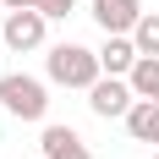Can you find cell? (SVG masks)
<instances>
[{"label":"cell","instance_id":"obj_9","mask_svg":"<svg viewBox=\"0 0 159 159\" xmlns=\"http://www.w3.org/2000/svg\"><path fill=\"white\" fill-rule=\"evenodd\" d=\"M132 88H137V99H159V55H143V61L132 66Z\"/></svg>","mask_w":159,"mask_h":159},{"label":"cell","instance_id":"obj_13","mask_svg":"<svg viewBox=\"0 0 159 159\" xmlns=\"http://www.w3.org/2000/svg\"><path fill=\"white\" fill-rule=\"evenodd\" d=\"M148 159H159V148H154V154H148Z\"/></svg>","mask_w":159,"mask_h":159},{"label":"cell","instance_id":"obj_12","mask_svg":"<svg viewBox=\"0 0 159 159\" xmlns=\"http://www.w3.org/2000/svg\"><path fill=\"white\" fill-rule=\"evenodd\" d=\"M6 11H39V0H0Z\"/></svg>","mask_w":159,"mask_h":159},{"label":"cell","instance_id":"obj_10","mask_svg":"<svg viewBox=\"0 0 159 159\" xmlns=\"http://www.w3.org/2000/svg\"><path fill=\"white\" fill-rule=\"evenodd\" d=\"M132 44L137 55H159V11H143V22L132 28Z\"/></svg>","mask_w":159,"mask_h":159},{"label":"cell","instance_id":"obj_14","mask_svg":"<svg viewBox=\"0 0 159 159\" xmlns=\"http://www.w3.org/2000/svg\"><path fill=\"white\" fill-rule=\"evenodd\" d=\"M0 49H6V39H0Z\"/></svg>","mask_w":159,"mask_h":159},{"label":"cell","instance_id":"obj_4","mask_svg":"<svg viewBox=\"0 0 159 159\" xmlns=\"http://www.w3.org/2000/svg\"><path fill=\"white\" fill-rule=\"evenodd\" d=\"M132 104H137V88H132L126 77H99L93 88H88V110H93L99 121H126Z\"/></svg>","mask_w":159,"mask_h":159},{"label":"cell","instance_id":"obj_7","mask_svg":"<svg viewBox=\"0 0 159 159\" xmlns=\"http://www.w3.org/2000/svg\"><path fill=\"white\" fill-rule=\"evenodd\" d=\"M93 22L104 33H132L143 22V6L137 0H93Z\"/></svg>","mask_w":159,"mask_h":159},{"label":"cell","instance_id":"obj_6","mask_svg":"<svg viewBox=\"0 0 159 159\" xmlns=\"http://www.w3.org/2000/svg\"><path fill=\"white\" fill-rule=\"evenodd\" d=\"M143 61L137 44H132V33H104V44H99V66H104V77H132V66Z\"/></svg>","mask_w":159,"mask_h":159},{"label":"cell","instance_id":"obj_15","mask_svg":"<svg viewBox=\"0 0 159 159\" xmlns=\"http://www.w3.org/2000/svg\"><path fill=\"white\" fill-rule=\"evenodd\" d=\"M39 159H44V154H39Z\"/></svg>","mask_w":159,"mask_h":159},{"label":"cell","instance_id":"obj_2","mask_svg":"<svg viewBox=\"0 0 159 159\" xmlns=\"http://www.w3.org/2000/svg\"><path fill=\"white\" fill-rule=\"evenodd\" d=\"M0 110L16 115V121H44L49 115V77L6 71V77H0Z\"/></svg>","mask_w":159,"mask_h":159},{"label":"cell","instance_id":"obj_8","mask_svg":"<svg viewBox=\"0 0 159 159\" xmlns=\"http://www.w3.org/2000/svg\"><path fill=\"white\" fill-rule=\"evenodd\" d=\"M126 137H132V143H154V148H159V99H137V104H132Z\"/></svg>","mask_w":159,"mask_h":159},{"label":"cell","instance_id":"obj_11","mask_svg":"<svg viewBox=\"0 0 159 159\" xmlns=\"http://www.w3.org/2000/svg\"><path fill=\"white\" fill-rule=\"evenodd\" d=\"M39 11H44L49 22H66V16L77 11V0H39Z\"/></svg>","mask_w":159,"mask_h":159},{"label":"cell","instance_id":"obj_1","mask_svg":"<svg viewBox=\"0 0 159 159\" xmlns=\"http://www.w3.org/2000/svg\"><path fill=\"white\" fill-rule=\"evenodd\" d=\"M44 77L55 82V88H77V93H88V88L104 77V66H99V49L61 39V44L44 49Z\"/></svg>","mask_w":159,"mask_h":159},{"label":"cell","instance_id":"obj_5","mask_svg":"<svg viewBox=\"0 0 159 159\" xmlns=\"http://www.w3.org/2000/svg\"><path fill=\"white\" fill-rule=\"evenodd\" d=\"M39 154H44V159H93V148L82 143V132H71V126H55V121H44Z\"/></svg>","mask_w":159,"mask_h":159},{"label":"cell","instance_id":"obj_3","mask_svg":"<svg viewBox=\"0 0 159 159\" xmlns=\"http://www.w3.org/2000/svg\"><path fill=\"white\" fill-rule=\"evenodd\" d=\"M0 39H6L11 55H33V49H44V39H49V16L44 11H6Z\"/></svg>","mask_w":159,"mask_h":159}]
</instances>
